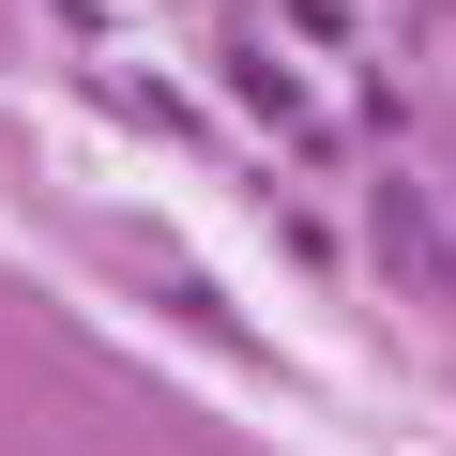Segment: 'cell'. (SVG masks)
Masks as SVG:
<instances>
[{"label": "cell", "instance_id": "cell-1", "mask_svg": "<svg viewBox=\"0 0 456 456\" xmlns=\"http://www.w3.org/2000/svg\"><path fill=\"white\" fill-rule=\"evenodd\" d=\"M289 16H305V31H335V16H350V0H289Z\"/></svg>", "mask_w": 456, "mask_h": 456}]
</instances>
